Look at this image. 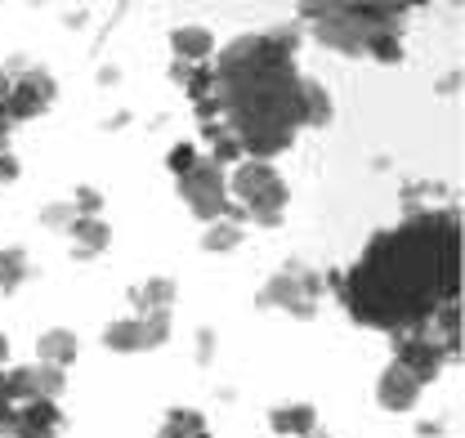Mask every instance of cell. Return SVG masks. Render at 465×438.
<instances>
[{
    "instance_id": "1",
    "label": "cell",
    "mask_w": 465,
    "mask_h": 438,
    "mask_svg": "<svg viewBox=\"0 0 465 438\" xmlns=\"http://www.w3.org/2000/svg\"><path fill=\"white\" fill-rule=\"evenodd\" d=\"M461 219L457 211L411 215L367 242L341 286V304L353 323L376 331L425 327L430 314L461 291Z\"/></svg>"
},
{
    "instance_id": "2",
    "label": "cell",
    "mask_w": 465,
    "mask_h": 438,
    "mask_svg": "<svg viewBox=\"0 0 465 438\" xmlns=\"http://www.w3.org/2000/svg\"><path fill=\"white\" fill-rule=\"evenodd\" d=\"M295 27L237 36L229 41L211 76L220 112L229 116V130L251 162H269L295 144L300 121V72H295Z\"/></svg>"
},
{
    "instance_id": "3",
    "label": "cell",
    "mask_w": 465,
    "mask_h": 438,
    "mask_svg": "<svg viewBox=\"0 0 465 438\" xmlns=\"http://www.w3.org/2000/svg\"><path fill=\"white\" fill-rule=\"evenodd\" d=\"M407 5H300V18L313 36L341 55H367L371 36H403Z\"/></svg>"
},
{
    "instance_id": "4",
    "label": "cell",
    "mask_w": 465,
    "mask_h": 438,
    "mask_svg": "<svg viewBox=\"0 0 465 438\" xmlns=\"http://www.w3.org/2000/svg\"><path fill=\"white\" fill-rule=\"evenodd\" d=\"M229 197L264 228H278L282 215H287V202H291V188L287 179L278 174L273 162H242L232 170L229 179Z\"/></svg>"
},
{
    "instance_id": "5",
    "label": "cell",
    "mask_w": 465,
    "mask_h": 438,
    "mask_svg": "<svg viewBox=\"0 0 465 438\" xmlns=\"http://www.w3.org/2000/svg\"><path fill=\"white\" fill-rule=\"evenodd\" d=\"M322 300V274L309 269H282L260 286V309H282L291 318H313Z\"/></svg>"
},
{
    "instance_id": "6",
    "label": "cell",
    "mask_w": 465,
    "mask_h": 438,
    "mask_svg": "<svg viewBox=\"0 0 465 438\" xmlns=\"http://www.w3.org/2000/svg\"><path fill=\"white\" fill-rule=\"evenodd\" d=\"M54 76L45 67H23V63H9L5 67V112L9 121H27V116H41V112L54 104Z\"/></svg>"
},
{
    "instance_id": "7",
    "label": "cell",
    "mask_w": 465,
    "mask_h": 438,
    "mask_svg": "<svg viewBox=\"0 0 465 438\" xmlns=\"http://www.w3.org/2000/svg\"><path fill=\"white\" fill-rule=\"evenodd\" d=\"M179 197L183 206L197 219H224L229 215V179H224V165H215L211 157L193 165L188 174H179Z\"/></svg>"
},
{
    "instance_id": "8",
    "label": "cell",
    "mask_w": 465,
    "mask_h": 438,
    "mask_svg": "<svg viewBox=\"0 0 465 438\" xmlns=\"http://www.w3.org/2000/svg\"><path fill=\"white\" fill-rule=\"evenodd\" d=\"M171 340V314H130L104 327V349L113 353H148Z\"/></svg>"
},
{
    "instance_id": "9",
    "label": "cell",
    "mask_w": 465,
    "mask_h": 438,
    "mask_svg": "<svg viewBox=\"0 0 465 438\" xmlns=\"http://www.w3.org/2000/svg\"><path fill=\"white\" fill-rule=\"evenodd\" d=\"M394 363L407 367L420 384H430V381H439V372L452 363V353L430 335V327H411L394 335Z\"/></svg>"
},
{
    "instance_id": "10",
    "label": "cell",
    "mask_w": 465,
    "mask_h": 438,
    "mask_svg": "<svg viewBox=\"0 0 465 438\" xmlns=\"http://www.w3.org/2000/svg\"><path fill=\"white\" fill-rule=\"evenodd\" d=\"M63 389H67V376H63L58 367L32 363V367H5L0 398H9V403H36V398H50V403H58Z\"/></svg>"
},
{
    "instance_id": "11",
    "label": "cell",
    "mask_w": 465,
    "mask_h": 438,
    "mask_svg": "<svg viewBox=\"0 0 465 438\" xmlns=\"http://www.w3.org/2000/svg\"><path fill=\"white\" fill-rule=\"evenodd\" d=\"M63 434V412L50 398H36V403H18L14 407V425L9 438H58Z\"/></svg>"
},
{
    "instance_id": "12",
    "label": "cell",
    "mask_w": 465,
    "mask_h": 438,
    "mask_svg": "<svg viewBox=\"0 0 465 438\" xmlns=\"http://www.w3.org/2000/svg\"><path fill=\"white\" fill-rule=\"evenodd\" d=\"M420 393H425V384L416 381L407 367H399V363H390L385 372H381V381H376V403L385 407V412H411L416 403H420Z\"/></svg>"
},
{
    "instance_id": "13",
    "label": "cell",
    "mask_w": 465,
    "mask_h": 438,
    "mask_svg": "<svg viewBox=\"0 0 465 438\" xmlns=\"http://www.w3.org/2000/svg\"><path fill=\"white\" fill-rule=\"evenodd\" d=\"M67 237H72V255H76V260H94V255L108 251L113 228H108L99 215H76L67 224Z\"/></svg>"
},
{
    "instance_id": "14",
    "label": "cell",
    "mask_w": 465,
    "mask_h": 438,
    "mask_svg": "<svg viewBox=\"0 0 465 438\" xmlns=\"http://www.w3.org/2000/svg\"><path fill=\"white\" fill-rule=\"evenodd\" d=\"M269 430L278 438H304L318 430V407L313 403H282L269 412Z\"/></svg>"
},
{
    "instance_id": "15",
    "label": "cell",
    "mask_w": 465,
    "mask_h": 438,
    "mask_svg": "<svg viewBox=\"0 0 465 438\" xmlns=\"http://www.w3.org/2000/svg\"><path fill=\"white\" fill-rule=\"evenodd\" d=\"M130 300H134V314H171L174 300H179V286L171 277H148V282L130 286Z\"/></svg>"
},
{
    "instance_id": "16",
    "label": "cell",
    "mask_w": 465,
    "mask_h": 438,
    "mask_svg": "<svg viewBox=\"0 0 465 438\" xmlns=\"http://www.w3.org/2000/svg\"><path fill=\"white\" fill-rule=\"evenodd\" d=\"M171 45H174V58H183V63H206V58L220 50V45H215V32H211V27H197V23L174 27Z\"/></svg>"
},
{
    "instance_id": "17",
    "label": "cell",
    "mask_w": 465,
    "mask_h": 438,
    "mask_svg": "<svg viewBox=\"0 0 465 438\" xmlns=\"http://www.w3.org/2000/svg\"><path fill=\"white\" fill-rule=\"evenodd\" d=\"M76 353H81V340H76V331H67V327H50L36 340V358H41L45 367H58V372L72 367Z\"/></svg>"
},
{
    "instance_id": "18",
    "label": "cell",
    "mask_w": 465,
    "mask_h": 438,
    "mask_svg": "<svg viewBox=\"0 0 465 438\" xmlns=\"http://www.w3.org/2000/svg\"><path fill=\"white\" fill-rule=\"evenodd\" d=\"M430 335L457 358L461 353V300H448L430 314Z\"/></svg>"
},
{
    "instance_id": "19",
    "label": "cell",
    "mask_w": 465,
    "mask_h": 438,
    "mask_svg": "<svg viewBox=\"0 0 465 438\" xmlns=\"http://www.w3.org/2000/svg\"><path fill=\"white\" fill-rule=\"evenodd\" d=\"M157 438H211V425H206V416L197 407H171Z\"/></svg>"
},
{
    "instance_id": "20",
    "label": "cell",
    "mask_w": 465,
    "mask_h": 438,
    "mask_svg": "<svg viewBox=\"0 0 465 438\" xmlns=\"http://www.w3.org/2000/svg\"><path fill=\"white\" fill-rule=\"evenodd\" d=\"M300 121L304 125H327L331 121V95L309 76H300Z\"/></svg>"
},
{
    "instance_id": "21",
    "label": "cell",
    "mask_w": 465,
    "mask_h": 438,
    "mask_svg": "<svg viewBox=\"0 0 465 438\" xmlns=\"http://www.w3.org/2000/svg\"><path fill=\"white\" fill-rule=\"evenodd\" d=\"M27 274H32V269H27V251H23V246H5V251H0V291H5V295L18 291V286L27 282Z\"/></svg>"
},
{
    "instance_id": "22",
    "label": "cell",
    "mask_w": 465,
    "mask_h": 438,
    "mask_svg": "<svg viewBox=\"0 0 465 438\" xmlns=\"http://www.w3.org/2000/svg\"><path fill=\"white\" fill-rule=\"evenodd\" d=\"M202 246L215 255V251H232V246H242V224L237 219H211L206 224V233H202Z\"/></svg>"
},
{
    "instance_id": "23",
    "label": "cell",
    "mask_w": 465,
    "mask_h": 438,
    "mask_svg": "<svg viewBox=\"0 0 465 438\" xmlns=\"http://www.w3.org/2000/svg\"><path fill=\"white\" fill-rule=\"evenodd\" d=\"M72 219H76V206H72V202H50V206L41 211V224H45V228H58V233H67Z\"/></svg>"
},
{
    "instance_id": "24",
    "label": "cell",
    "mask_w": 465,
    "mask_h": 438,
    "mask_svg": "<svg viewBox=\"0 0 465 438\" xmlns=\"http://www.w3.org/2000/svg\"><path fill=\"white\" fill-rule=\"evenodd\" d=\"M197 162H202V157H197V148H193V144H174L171 148V170L174 174H188Z\"/></svg>"
},
{
    "instance_id": "25",
    "label": "cell",
    "mask_w": 465,
    "mask_h": 438,
    "mask_svg": "<svg viewBox=\"0 0 465 438\" xmlns=\"http://www.w3.org/2000/svg\"><path fill=\"white\" fill-rule=\"evenodd\" d=\"M72 206H76V215H99V206H104V197H99L94 188H76V197H72Z\"/></svg>"
},
{
    "instance_id": "26",
    "label": "cell",
    "mask_w": 465,
    "mask_h": 438,
    "mask_svg": "<svg viewBox=\"0 0 465 438\" xmlns=\"http://www.w3.org/2000/svg\"><path fill=\"white\" fill-rule=\"evenodd\" d=\"M18 179V162L9 153H0V184H14Z\"/></svg>"
},
{
    "instance_id": "27",
    "label": "cell",
    "mask_w": 465,
    "mask_h": 438,
    "mask_svg": "<svg viewBox=\"0 0 465 438\" xmlns=\"http://www.w3.org/2000/svg\"><path fill=\"white\" fill-rule=\"evenodd\" d=\"M5 363H9V340H5V331H0V372H5Z\"/></svg>"
},
{
    "instance_id": "28",
    "label": "cell",
    "mask_w": 465,
    "mask_h": 438,
    "mask_svg": "<svg viewBox=\"0 0 465 438\" xmlns=\"http://www.w3.org/2000/svg\"><path fill=\"white\" fill-rule=\"evenodd\" d=\"M5 144H9V125H0V153H5Z\"/></svg>"
},
{
    "instance_id": "29",
    "label": "cell",
    "mask_w": 465,
    "mask_h": 438,
    "mask_svg": "<svg viewBox=\"0 0 465 438\" xmlns=\"http://www.w3.org/2000/svg\"><path fill=\"white\" fill-rule=\"evenodd\" d=\"M304 438H327V434H322V430H313V434H304Z\"/></svg>"
}]
</instances>
